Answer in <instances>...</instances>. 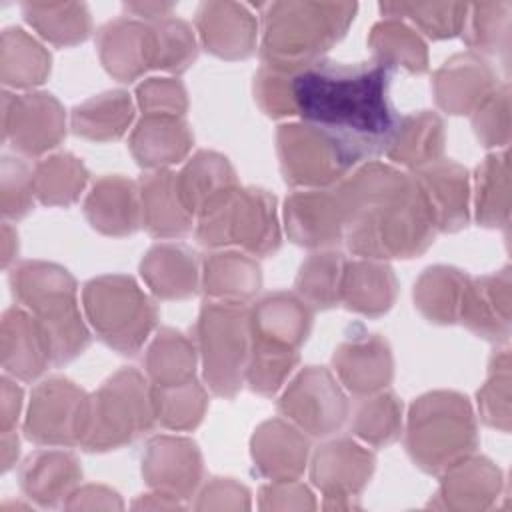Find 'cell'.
<instances>
[{"instance_id":"cell-55","label":"cell","mask_w":512,"mask_h":512,"mask_svg":"<svg viewBox=\"0 0 512 512\" xmlns=\"http://www.w3.org/2000/svg\"><path fill=\"white\" fill-rule=\"evenodd\" d=\"M2 238H4V256H2V264H4V268H8V264H10V260L16 256V252H18V236H16V232L8 226V222H4V226H2Z\"/></svg>"},{"instance_id":"cell-1","label":"cell","mask_w":512,"mask_h":512,"mask_svg":"<svg viewBox=\"0 0 512 512\" xmlns=\"http://www.w3.org/2000/svg\"><path fill=\"white\" fill-rule=\"evenodd\" d=\"M378 62L316 60L290 78L294 114L332 138L356 164L386 152L400 116L390 104V74Z\"/></svg>"},{"instance_id":"cell-30","label":"cell","mask_w":512,"mask_h":512,"mask_svg":"<svg viewBox=\"0 0 512 512\" xmlns=\"http://www.w3.org/2000/svg\"><path fill=\"white\" fill-rule=\"evenodd\" d=\"M82 478V468L70 452L38 450L26 458L20 470V486L24 494L42 506H54L70 494Z\"/></svg>"},{"instance_id":"cell-37","label":"cell","mask_w":512,"mask_h":512,"mask_svg":"<svg viewBox=\"0 0 512 512\" xmlns=\"http://www.w3.org/2000/svg\"><path fill=\"white\" fill-rule=\"evenodd\" d=\"M134 116L132 100L122 90L92 96L72 112V132L90 140L120 138Z\"/></svg>"},{"instance_id":"cell-41","label":"cell","mask_w":512,"mask_h":512,"mask_svg":"<svg viewBox=\"0 0 512 512\" xmlns=\"http://www.w3.org/2000/svg\"><path fill=\"white\" fill-rule=\"evenodd\" d=\"M32 180L34 194L42 204L66 206L80 196L88 172L72 154H56L34 166Z\"/></svg>"},{"instance_id":"cell-44","label":"cell","mask_w":512,"mask_h":512,"mask_svg":"<svg viewBox=\"0 0 512 512\" xmlns=\"http://www.w3.org/2000/svg\"><path fill=\"white\" fill-rule=\"evenodd\" d=\"M380 10L392 18H408L416 24L426 36L440 40V38H452L456 36L466 22L468 4L458 2H390L380 4Z\"/></svg>"},{"instance_id":"cell-25","label":"cell","mask_w":512,"mask_h":512,"mask_svg":"<svg viewBox=\"0 0 512 512\" xmlns=\"http://www.w3.org/2000/svg\"><path fill=\"white\" fill-rule=\"evenodd\" d=\"M142 224L152 236L176 238L192 230V214L186 210L176 174L170 170H154L140 178Z\"/></svg>"},{"instance_id":"cell-15","label":"cell","mask_w":512,"mask_h":512,"mask_svg":"<svg viewBox=\"0 0 512 512\" xmlns=\"http://www.w3.org/2000/svg\"><path fill=\"white\" fill-rule=\"evenodd\" d=\"M96 42L102 66L118 82H132L154 68V34L148 22L126 16L110 20L98 30Z\"/></svg>"},{"instance_id":"cell-33","label":"cell","mask_w":512,"mask_h":512,"mask_svg":"<svg viewBox=\"0 0 512 512\" xmlns=\"http://www.w3.org/2000/svg\"><path fill=\"white\" fill-rule=\"evenodd\" d=\"M444 124L434 112H418L402 116L396 132L386 148V156L392 162L410 166L414 170L436 162L442 154Z\"/></svg>"},{"instance_id":"cell-48","label":"cell","mask_w":512,"mask_h":512,"mask_svg":"<svg viewBox=\"0 0 512 512\" xmlns=\"http://www.w3.org/2000/svg\"><path fill=\"white\" fill-rule=\"evenodd\" d=\"M510 2H480L468 6L464 40L472 50L496 54L500 42L508 44Z\"/></svg>"},{"instance_id":"cell-21","label":"cell","mask_w":512,"mask_h":512,"mask_svg":"<svg viewBox=\"0 0 512 512\" xmlns=\"http://www.w3.org/2000/svg\"><path fill=\"white\" fill-rule=\"evenodd\" d=\"M466 170L450 160H436L418 168L414 182L430 210L436 230L454 232L468 222V178Z\"/></svg>"},{"instance_id":"cell-47","label":"cell","mask_w":512,"mask_h":512,"mask_svg":"<svg viewBox=\"0 0 512 512\" xmlns=\"http://www.w3.org/2000/svg\"><path fill=\"white\" fill-rule=\"evenodd\" d=\"M148 24L154 34V68L182 72L196 60V40L184 20L166 16Z\"/></svg>"},{"instance_id":"cell-18","label":"cell","mask_w":512,"mask_h":512,"mask_svg":"<svg viewBox=\"0 0 512 512\" xmlns=\"http://www.w3.org/2000/svg\"><path fill=\"white\" fill-rule=\"evenodd\" d=\"M142 474L158 492L186 498L200 482V452L194 442L184 438H152L142 458Z\"/></svg>"},{"instance_id":"cell-16","label":"cell","mask_w":512,"mask_h":512,"mask_svg":"<svg viewBox=\"0 0 512 512\" xmlns=\"http://www.w3.org/2000/svg\"><path fill=\"white\" fill-rule=\"evenodd\" d=\"M250 342L296 350L312 326V308L294 294L274 292L256 302L250 310Z\"/></svg>"},{"instance_id":"cell-2","label":"cell","mask_w":512,"mask_h":512,"mask_svg":"<svg viewBox=\"0 0 512 512\" xmlns=\"http://www.w3.org/2000/svg\"><path fill=\"white\" fill-rule=\"evenodd\" d=\"M336 192L350 252L372 260L412 258L434 242L436 226L412 176L368 162Z\"/></svg>"},{"instance_id":"cell-38","label":"cell","mask_w":512,"mask_h":512,"mask_svg":"<svg viewBox=\"0 0 512 512\" xmlns=\"http://www.w3.org/2000/svg\"><path fill=\"white\" fill-rule=\"evenodd\" d=\"M466 284L468 278L460 270L448 266L428 268L414 286L416 306L430 322L452 324L460 316Z\"/></svg>"},{"instance_id":"cell-8","label":"cell","mask_w":512,"mask_h":512,"mask_svg":"<svg viewBox=\"0 0 512 512\" xmlns=\"http://www.w3.org/2000/svg\"><path fill=\"white\" fill-rule=\"evenodd\" d=\"M156 422L150 386L134 368L110 376L90 398V422L82 448L90 452L130 444Z\"/></svg>"},{"instance_id":"cell-42","label":"cell","mask_w":512,"mask_h":512,"mask_svg":"<svg viewBox=\"0 0 512 512\" xmlns=\"http://www.w3.org/2000/svg\"><path fill=\"white\" fill-rule=\"evenodd\" d=\"M344 258L338 252L312 254L298 272L296 292L314 310H326L340 302Z\"/></svg>"},{"instance_id":"cell-40","label":"cell","mask_w":512,"mask_h":512,"mask_svg":"<svg viewBox=\"0 0 512 512\" xmlns=\"http://www.w3.org/2000/svg\"><path fill=\"white\" fill-rule=\"evenodd\" d=\"M150 386H178L194 380V346L178 330L162 328L146 354Z\"/></svg>"},{"instance_id":"cell-53","label":"cell","mask_w":512,"mask_h":512,"mask_svg":"<svg viewBox=\"0 0 512 512\" xmlns=\"http://www.w3.org/2000/svg\"><path fill=\"white\" fill-rule=\"evenodd\" d=\"M130 16L142 20V22H158L166 16H172L170 12L176 8V4H162V2H136V4H124Z\"/></svg>"},{"instance_id":"cell-49","label":"cell","mask_w":512,"mask_h":512,"mask_svg":"<svg viewBox=\"0 0 512 512\" xmlns=\"http://www.w3.org/2000/svg\"><path fill=\"white\" fill-rule=\"evenodd\" d=\"M34 180L32 170L22 158H2V214L4 218H22L32 210Z\"/></svg>"},{"instance_id":"cell-45","label":"cell","mask_w":512,"mask_h":512,"mask_svg":"<svg viewBox=\"0 0 512 512\" xmlns=\"http://www.w3.org/2000/svg\"><path fill=\"white\" fill-rule=\"evenodd\" d=\"M402 404L390 392L364 398L354 412V432L372 446H386L400 434Z\"/></svg>"},{"instance_id":"cell-31","label":"cell","mask_w":512,"mask_h":512,"mask_svg":"<svg viewBox=\"0 0 512 512\" xmlns=\"http://www.w3.org/2000/svg\"><path fill=\"white\" fill-rule=\"evenodd\" d=\"M396 278L390 266L368 260L344 266L340 282V302L348 310L380 316L388 312L396 298Z\"/></svg>"},{"instance_id":"cell-20","label":"cell","mask_w":512,"mask_h":512,"mask_svg":"<svg viewBox=\"0 0 512 512\" xmlns=\"http://www.w3.org/2000/svg\"><path fill=\"white\" fill-rule=\"evenodd\" d=\"M334 370L356 396H368L392 380V356L378 334H352L334 352Z\"/></svg>"},{"instance_id":"cell-34","label":"cell","mask_w":512,"mask_h":512,"mask_svg":"<svg viewBox=\"0 0 512 512\" xmlns=\"http://www.w3.org/2000/svg\"><path fill=\"white\" fill-rule=\"evenodd\" d=\"M260 284V266L246 254L216 252L204 260L202 286L212 300L244 304L258 292Z\"/></svg>"},{"instance_id":"cell-3","label":"cell","mask_w":512,"mask_h":512,"mask_svg":"<svg viewBox=\"0 0 512 512\" xmlns=\"http://www.w3.org/2000/svg\"><path fill=\"white\" fill-rule=\"evenodd\" d=\"M356 4L348 2H272L262 6L264 66L296 72L338 42L354 20Z\"/></svg>"},{"instance_id":"cell-13","label":"cell","mask_w":512,"mask_h":512,"mask_svg":"<svg viewBox=\"0 0 512 512\" xmlns=\"http://www.w3.org/2000/svg\"><path fill=\"white\" fill-rule=\"evenodd\" d=\"M66 134L64 110L52 94H2V138L24 156H40Z\"/></svg>"},{"instance_id":"cell-9","label":"cell","mask_w":512,"mask_h":512,"mask_svg":"<svg viewBox=\"0 0 512 512\" xmlns=\"http://www.w3.org/2000/svg\"><path fill=\"white\" fill-rule=\"evenodd\" d=\"M196 238L202 246H240L254 256L274 252L280 246L274 196L260 188H236L198 216Z\"/></svg>"},{"instance_id":"cell-17","label":"cell","mask_w":512,"mask_h":512,"mask_svg":"<svg viewBox=\"0 0 512 512\" xmlns=\"http://www.w3.org/2000/svg\"><path fill=\"white\" fill-rule=\"evenodd\" d=\"M196 26L204 48L220 58H248L258 40V22L244 4L204 2L196 10Z\"/></svg>"},{"instance_id":"cell-28","label":"cell","mask_w":512,"mask_h":512,"mask_svg":"<svg viewBox=\"0 0 512 512\" xmlns=\"http://www.w3.org/2000/svg\"><path fill=\"white\" fill-rule=\"evenodd\" d=\"M176 180L180 198L192 216H202L238 188L230 162L206 150L190 158Z\"/></svg>"},{"instance_id":"cell-6","label":"cell","mask_w":512,"mask_h":512,"mask_svg":"<svg viewBox=\"0 0 512 512\" xmlns=\"http://www.w3.org/2000/svg\"><path fill=\"white\" fill-rule=\"evenodd\" d=\"M88 322L102 342L120 354L140 350L152 332L158 310L128 276H100L82 292Z\"/></svg>"},{"instance_id":"cell-26","label":"cell","mask_w":512,"mask_h":512,"mask_svg":"<svg viewBox=\"0 0 512 512\" xmlns=\"http://www.w3.org/2000/svg\"><path fill=\"white\" fill-rule=\"evenodd\" d=\"M192 140L182 116L144 114L132 132L130 150L140 166L166 170V166L180 162L188 154Z\"/></svg>"},{"instance_id":"cell-32","label":"cell","mask_w":512,"mask_h":512,"mask_svg":"<svg viewBox=\"0 0 512 512\" xmlns=\"http://www.w3.org/2000/svg\"><path fill=\"white\" fill-rule=\"evenodd\" d=\"M142 278L160 298H188L198 288L194 252L182 244H156L140 264Z\"/></svg>"},{"instance_id":"cell-36","label":"cell","mask_w":512,"mask_h":512,"mask_svg":"<svg viewBox=\"0 0 512 512\" xmlns=\"http://www.w3.org/2000/svg\"><path fill=\"white\" fill-rule=\"evenodd\" d=\"M2 82L12 88L42 84L50 74V54L26 30L12 26L2 32Z\"/></svg>"},{"instance_id":"cell-51","label":"cell","mask_w":512,"mask_h":512,"mask_svg":"<svg viewBox=\"0 0 512 512\" xmlns=\"http://www.w3.org/2000/svg\"><path fill=\"white\" fill-rule=\"evenodd\" d=\"M138 104L146 114L182 116L186 110V92L174 78H150L138 86Z\"/></svg>"},{"instance_id":"cell-27","label":"cell","mask_w":512,"mask_h":512,"mask_svg":"<svg viewBox=\"0 0 512 512\" xmlns=\"http://www.w3.org/2000/svg\"><path fill=\"white\" fill-rule=\"evenodd\" d=\"M508 270L466 284L458 320L486 340L508 338Z\"/></svg>"},{"instance_id":"cell-50","label":"cell","mask_w":512,"mask_h":512,"mask_svg":"<svg viewBox=\"0 0 512 512\" xmlns=\"http://www.w3.org/2000/svg\"><path fill=\"white\" fill-rule=\"evenodd\" d=\"M290 78L292 72H284L272 66H264L256 74L254 82V94L260 104V108L274 118L280 116H292L294 104H292V92H290Z\"/></svg>"},{"instance_id":"cell-22","label":"cell","mask_w":512,"mask_h":512,"mask_svg":"<svg viewBox=\"0 0 512 512\" xmlns=\"http://www.w3.org/2000/svg\"><path fill=\"white\" fill-rule=\"evenodd\" d=\"M436 102L448 114L476 112L494 92L492 68L474 54H456L434 74Z\"/></svg>"},{"instance_id":"cell-12","label":"cell","mask_w":512,"mask_h":512,"mask_svg":"<svg viewBox=\"0 0 512 512\" xmlns=\"http://www.w3.org/2000/svg\"><path fill=\"white\" fill-rule=\"evenodd\" d=\"M278 412L310 436H330L348 418V402L326 368L308 366L286 388Z\"/></svg>"},{"instance_id":"cell-29","label":"cell","mask_w":512,"mask_h":512,"mask_svg":"<svg viewBox=\"0 0 512 512\" xmlns=\"http://www.w3.org/2000/svg\"><path fill=\"white\" fill-rule=\"evenodd\" d=\"M308 440L282 420L264 422L252 438V458L260 472L276 482L294 480L306 466Z\"/></svg>"},{"instance_id":"cell-7","label":"cell","mask_w":512,"mask_h":512,"mask_svg":"<svg viewBox=\"0 0 512 512\" xmlns=\"http://www.w3.org/2000/svg\"><path fill=\"white\" fill-rule=\"evenodd\" d=\"M196 336L210 390L216 396L232 398L244 382L250 354L248 308L238 302H206L200 310Z\"/></svg>"},{"instance_id":"cell-5","label":"cell","mask_w":512,"mask_h":512,"mask_svg":"<svg viewBox=\"0 0 512 512\" xmlns=\"http://www.w3.org/2000/svg\"><path fill=\"white\" fill-rule=\"evenodd\" d=\"M476 446L470 404L456 392H430L418 398L408 416L406 448L426 472H448Z\"/></svg>"},{"instance_id":"cell-23","label":"cell","mask_w":512,"mask_h":512,"mask_svg":"<svg viewBox=\"0 0 512 512\" xmlns=\"http://www.w3.org/2000/svg\"><path fill=\"white\" fill-rule=\"evenodd\" d=\"M374 470V454L352 440H332L318 448L312 480L326 496L346 498L362 490Z\"/></svg>"},{"instance_id":"cell-35","label":"cell","mask_w":512,"mask_h":512,"mask_svg":"<svg viewBox=\"0 0 512 512\" xmlns=\"http://www.w3.org/2000/svg\"><path fill=\"white\" fill-rule=\"evenodd\" d=\"M24 20L48 42L72 46L92 30L88 6L82 2H22Z\"/></svg>"},{"instance_id":"cell-19","label":"cell","mask_w":512,"mask_h":512,"mask_svg":"<svg viewBox=\"0 0 512 512\" xmlns=\"http://www.w3.org/2000/svg\"><path fill=\"white\" fill-rule=\"evenodd\" d=\"M52 362V346L44 326L22 308H8L2 316V366L20 380L38 378Z\"/></svg>"},{"instance_id":"cell-54","label":"cell","mask_w":512,"mask_h":512,"mask_svg":"<svg viewBox=\"0 0 512 512\" xmlns=\"http://www.w3.org/2000/svg\"><path fill=\"white\" fill-rule=\"evenodd\" d=\"M18 458V438L14 432H2V468L4 472L10 470V466Z\"/></svg>"},{"instance_id":"cell-10","label":"cell","mask_w":512,"mask_h":512,"mask_svg":"<svg viewBox=\"0 0 512 512\" xmlns=\"http://www.w3.org/2000/svg\"><path fill=\"white\" fill-rule=\"evenodd\" d=\"M90 422V398L66 378H48L32 390L24 434L42 446L82 444Z\"/></svg>"},{"instance_id":"cell-39","label":"cell","mask_w":512,"mask_h":512,"mask_svg":"<svg viewBox=\"0 0 512 512\" xmlns=\"http://www.w3.org/2000/svg\"><path fill=\"white\" fill-rule=\"evenodd\" d=\"M370 48L374 52V62L392 68H404L408 72H424L428 68L426 46L422 38L402 20L386 18L372 28Z\"/></svg>"},{"instance_id":"cell-4","label":"cell","mask_w":512,"mask_h":512,"mask_svg":"<svg viewBox=\"0 0 512 512\" xmlns=\"http://www.w3.org/2000/svg\"><path fill=\"white\" fill-rule=\"evenodd\" d=\"M10 286L14 298L44 326L56 366L84 352L90 334L80 318L76 282L68 270L56 264L28 260L14 266Z\"/></svg>"},{"instance_id":"cell-43","label":"cell","mask_w":512,"mask_h":512,"mask_svg":"<svg viewBox=\"0 0 512 512\" xmlns=\"http://www.w3.org/2000/svg\"><path fill=\"white\" fill-rule=\"evenodd\" d=\"M156 420L170 430L194 428L206 410L204 388L190 380L178 386H150Z\"/></svg>"},{"instance_id":"cell-24","label":"cell","mask_w":512,"mask_h":512,"mask_svg":"<svg viewBox=\"0 0 512 512\" xmlns=\"http://www.w3.org/2000/svg\"><path fill=\"white\" fill-rule=\"evenodd\" d=\"M84 214L102 234H132L142 224L140 192L126 178L104 176L92 186L84 202Z\"/></svg>"},{"instance_id":"cell-14","label":"cell","mask_w":512,"mask_h":512,"mask_svg":"<svg viewBox=\"0 0 512 512\" xmlns=\"http://www.w3.org/2000/svg\"><path fill=\"white\" fill-rule=\"evenodd\" d=\"M286 232L306 248L334 246L344 238V214L336 190H304L286 198Z\"/></svg>"},{"instance_id":"cell-46","label":"cell","mask_w":512,"mask_h":512,"mask_svg":"<svg viewBox=\"0 0 512 512\" xmlns=\"http://www.w3.org/2000/svg\"><path fill=\"white\" fill-rule=\"evenodd\" d=\"M476 216L484 226L508 222V162L506 154L490 156L476 176Z\"/></svg>"},{"instance_id":"cell-52","label":"cell","mask_w":512,"mask_h":512,"mask_svg":"<svg viewBox=\"0 0 512 512\" xmlns=\"http://www.w3.org/2000/svg\"><path fill=\"white\" fill-rule=\"evenodd\" d=\"M20 408H22V388L16 382H12L8 376H4L2 378V416H0L2 432H14Z\"/></svg>"},{"instance_id":"cell-11","label":"cell","mask_w":512,"mask_h":512,"mask_svg":"<svg viewBox=\"0 0 512 512\" xmlns=\"http://www.w3.org/2000/svg\"><path fill=\"white\" fill-rule=\"evenodd\" d=\"M276 142L284 180L292 186H330L356 164L332 138L304 122L280 126Z\"/></svg>"}]
</instances>
